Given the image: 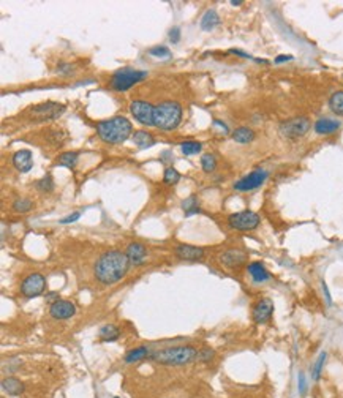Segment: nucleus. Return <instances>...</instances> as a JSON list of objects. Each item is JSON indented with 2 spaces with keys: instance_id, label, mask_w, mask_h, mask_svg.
<instances>
[{
  "instance_id": "f257e3e1",
  "label": "nucleus",
  "mask_w": 343,
  "mask_h": 398,
  "mask_svg": "<svg viewBox=\"0 0 343 398\" xmlns=\"http://www.w3.org/2000/svg\"><path fill=\"white\" fill-rule=\"evenodd\" d=\"M130 264L132 262L128 259L127 253H122L119 250L106 251L95 262V267H93L95 278L98 280L101 285L117 283L119 280L125 277Z\"/></svg>"
},
{
  "instance_id": "f03ea898",
  "label": "nucleus",
  "mask_w": 343,
  "mask_h": 398,
  "mask_svg": "<svg viewBox=\"0 0 343 398\" xmlns=\"http://www.w3.org/2000/svg\"><path fill=\"white\" fill-rule=\"evenodd\" d=\"M96 133L108 144H122L133 133L132 122L122 115H116L96 123Z\"/></svg>"
},
{
  "instance_id": "7ed1b4c3",
  "label": "nucleus",
  "mask_w": 343,
  "mask_h": 398,
  "mask_svg": "<svg viewBox=\"0 0 343 398\" xmlns=\"http://www.w3.org/2000/svg\"><path fill=\"white\" fill-rule=\"evenodd\" d=\"M198 357L196 348L190 345L184 346H171L152 352V360L160 365H169V367H180V365H188L195 362Z\"/></svg>"
},
{
  "instance_id": "20e7f679",
  "label": "nucleus",
  "mask_w": 343,
  "mask_h": 398,
  "mask_svg": "<svg viewBox=\"0 0 343 398\" xmlns=\"http://www.w3.org/2000/svg\"><path fill=\"white\" fill-rule=\"evenodd\" d=\"M182 120V106L176 101H163L154 106V126L160 130H174Z\"/></svg>"
},
{
  "instance_id": "39448f33",
  "label": "nucleus",
  "mask_w": 343,
  "mask_h": 398,
  "mask_svg": "<svg viewBox=\"0 0 343 398\" xmlns=\"http://www.w3.org/2000/svg\"><path fill=\"white\" fill-rule=\"evenodd\" d=\"M144 78H147V71L141 70H135V68H128L124 67L121 70H117L112 78H111V87L117 92H125L128 89H132L135 84L141 82Z\"/></svg>"
},
{
  "instance_id": "423d86ee",
  "label": "nucleus",
  "mask_w": 343,
  "mask_h": 398,
  "mask_svg": "<svg viewBox=\"0 0 343 398\" xmlns=\"http://www.w3.org/2000/svg\"><path fill=\"white\" fill-rule=\"evenodd\" d=\"M261 217L253 210H242L231 213L228 217V226L234 231H253L260 226Z\"/></svg>"
},
{
  "instance_id": "0eeeda50",
  "label": "nucleus",
  "mask_w": 343,
  "mask_h": 398,
  "mask_svg": "<svg viewBox=\"0 0 343 398\" xmlns=\"http://www.w3.org/2000/svg\"><path fill=\"white\" fill-rule=\"evenodd\" d=\"M310 128H312V122H310L308 117H294V119L282 122L280 126H278V131L288 139H297L305 136Z\"/></svg>"
},
{
  "instance_id": "6e6552de",
  "label": "nucleus",
  "mask_w": 343,
  "mask_h": 398,
  "mask_svg": "<svg viewBox=\"0 0 343 398\" xmlns=\"http://www.w3.org/2000/svg\"><path fill=\"white\" fill-rule=\"evenodd\" d=\"M63 112H65V106H63L62 103H54V101H48V103L32 106V109H30V115L34 117L37 122L59 119Z\"/></svg>"
},
{
  "instance_id": "1a4fd4ad",
  "label": "nucleus",
  "mask_w": 343,
  "mask_h": 398,
  "mask_svg": "<svg viewBox=\"0 0 343 398\" xmlns=\"http://www.w3.org/2000/svg\"><path fill=\"white\" fill-rule=\"evenodd\" d=\"M45 288H46V278L38 272H34L23 280V283H21V294L27 299H34L43 294Z\"/></svg>"
},
{
  "instance_id": "9d476101",
  "label": "nucleus",
  "mask_w": 343,
  "mask_h": 398,
  "mask_svg": "<svg viewBox=\"0 0 343 398\" xmlns=\"http://www.w3.org/2000/svg\"><path fill=\"white\" fill-rule=\"evenodd\" d=\"M269 177V173L264 169H255L252 171L250 174H247L245 177H242L241 180H238L234 184V190L238 191H252L256 190L258 187H261L264 182Z\"/></svg>"
},
{
  "instance_id": "9b49d317",
  "label": "nucleus",
  "mask_w": 343,
  "mask_h": 398,
  "mask_svg": "<svg viewBox=\"0 0 343 398\" xmlns=\"http://www.w3.org/2000/svg\"><path fill=\"white\" fill-rule=\"evenodd\" d=\"M274 315V302L269 297H261L252 307V318L256 324H266Z\"/></svg>"
},
{
  "instance_id": "f8f14e48",
  "label": "nucleus",
  "mask_w": 343,
  "mask_h": 398,
  "mask_svg": "<svg viewBox=\"0 0 343 398\" xmlns=\"http://www.w3.org/2000/svg\"><path fill=\"white\" fill-rule=\"evenodd\" d=\"M130 112L135 119L147 126H154V106L143 100H135L130 104Z\"/></svg>"
},
{
  "instance_id": "ddd939ff",
  "label": "nucleus",
  "mask_w": 343,
  "mask_h": 398,
  "mask_svg": "<svg viewBox=\"0 0 343 398\" xmlns=\"http://www.w3.org/2000/svg\"><path fill=\"white\" fill-rule=\"evenodd\" d=\"M249 259V254L245 253L244 250L241 248H230V250H224L220 256H218V261L221 266L228 267V269H239L242 267L245 262Z\"/></svg>"
},
{
  "instance_id": "4468645a",
  "label": "nucleus",
  "mask_w": 343,
  "mask_h": 398,
  "mask_svg": "<svg viewBox=\"0 0 343 398\" xmlns=\"http://www.w3.org/2000/svg\"><path fill=\"white\" fill-rule=\"evenodd\" d=\"M49 315L54 319H70L76 315V307L70 300H57V302L51 304Z\"/></svg>"
},
{
  "instance_id": "2eb2a0df",
  "label": "nucleus",
  "mask_w": 343,
  "mask_h": 398,
  "mask_svg": "<svg viewBox=\"0 0 343 398\" xmlns=\"http://www.w3.org/2000/svg\"><path fill=\"white\" fill-rule=\"evenodd\" d=\"M247 274L250 275L252 278V282L255 285H263L266 282H269V280L272 278L271 272L267 271L266 266L263 262H258V261H255V262H250L247 266Z\"/></svg>"
},
{
  "instance_id": "dca6fc26",
  "label": "nucleus",
  "mask_w": 343,
  "mask_h": 398,
  "mask_svg": "<svg viewBox=\"0 0 343 398\" xmlns=\"http://www.w3.org/2000/svg\"><path fill=\"white\" fill-rule=\"evenodd\" d=\"M174 251H176V256L184 261H199L202 259V256H204V248L195 246V245H185V243L177 245Z\"/></svg>"
},
{
  "instance_id": "f3484780",
  "label": "nucleus",
  "mask_w": 343,
  "mask_h": 398,
  "mask_svg": "<svg viewBox=\"0 0 343 398\" xmlns=\"http://www.w3.org/2000/svg\"><path fill=\"white\" fill-rule=\"evenodd\" d=\"M127 256L133 266H143L147 257V248L139 242H132L127 246Z\"/></svg>"
},
{
  "instance_id": "a211bd4d",
  "label": "nucleus",
  "mask_w": 343,
  "mask_h": 398,
  "mask_svg": "<svg viewBox=\"0 0 343 398\" xmlns=\"http://www.w3.org/2000/svg\"><path fill=\"white\" fill-rule=\"evenodd\" d=\"M340 128H341V123L338 120L327 119V117H323V119H318L315 122V133H318L321 136L334 135L340 130Z\"/></svg>"
},
{
  "instance_id": "6ab92c4d",
  "label": "nucleus",
  "mask_w": 343,
  "mask_h": 398,
  "mask_svg": "<svg viewBox=\"0 0 343 398\" xmlns=\"http://www.w3.org/2000/svg\"><path fill=\"white\" fill-rule=\"evenodd\" d=\"M13 165L18 171L21 173H29L34 166V158H32V152L30 150H19L13 155Z\"/></svg>"
},
{
  "instance_id": "aec40b11",
  "label": "nucleus",
  "mask_w": 343,
  "mask_h": 398,
  "mask_svg": "<svg viewBox=\"0 0 343 398\" xmlns=\"http://www.w3.org/2000/svg\"><path fill=\"white\" fill-rule=\"evenodd\" d=\"M2 389L8 393V395H12V396H19L21 393H23L26 390V387L24 384L21 382L18 378H13V376H8V378H5L2 381Z\"/></svg>"
},
{
  "instance_id": "412c9836",
  "label": "nucleus",
  "mask_w": 343,
  "mask_h": 398,
  "mask_svg": "<svg viewBox=\"0 0 343 398\" xmlns=\"http://www.w3.org/2000/svg\"><path fill=\"white\" fill-rule=\"evenodd\" d=\"M152 357V351L151 348L147 346H139V348H135L132 351L127 352L125 356V363H135L138 360H143V359H151Z\"/></svg>"
},
{
  "instance_id": "4be33fe9",
  "label": "nucleus",
  "mask_w": 343,
  "mask_h": 398,
  "mask_svg": "<svg viewBox=\"0 0 343 398\" xmlns=\"http://www.w3.org/2000/svg\"><path fill=\"white\" fill-rule=\"evenodd\" d=\"M119 337H121V329L116 324H106V326L100 327V330H98V338L104 343L116 341V340H119Z\"/></svg>"
},
{
  "instance_id": "5701e85b",
  "label": "nucleus",
  "mask_w": 343,
  "mask_h": 398,
  "mask_svg": "<svg viewBox=\"0 0 343 398\" xmlns=\"http://www.w3.org/2000/svg\"><path fill=\"white\" fill-rule=\"evenodd\" d=\"M255 131L249 126H239L233 131V139L239 144H249L255 139Z\"/></svg>"
},
{
  "instance_id": "b1692460",
  "label": "nucleus",
  "mask_w": 343,
  "mask_h": 398,
  "mask_svg": "<svg viewBox=\"0 0 343 398\" xmlns=\"http://www.w3.org/2000/svg\"><path fill=\"white\" fill-rule=\"evenodd\" d=\"M329 109L335 115L343 117V90H337L329 96Z\"/></svg>"
},
{
  "instance_id": "393cba45",
  "label": "nucleus",
  "mask_w": 343,
  "mask_h": 398,
  "mask_svg": "<svg viewBox=\"0 0 343 398\" xmlns=\"http://www.w3.org/2000/svg\"><path fill=\"white\" fill-rule=\"evenodd\" d=\"M220 24V18L215 10H207L201 18V29L202 30H212L215 26Z\"/></svg>"
},
{
  "instance_id": "a878e982",
  "label": "nucleus",
  "mask_w": 343,
  "mask_h": 398,
  "mask_svg": "<svg viewBox=\"0 0 343 398\" xmlns=\"http://www.w3.org/2000/svg\"><path fill=\"white\" fill-rule=\"evenodd\" d=\"M133 143L139 147V149H149L155 146V139L151 133L146 131H135L133 135Z\"/></svg>"
},
{
  "instance_id": "bb28decb",
  "label": "nucleus",
  "mask_w": 343,
  "mask_h": 398,
  "mask_svg": "<svg viewBox=\"0 0 343 398\" xmlns=\"http://www.w3.org/2000/svg\"><path fill=\"white\" fill-rule=\"evenodd\" d=\"M182 209L185 212V217H191V215L199 213V204L196 196H188L185 201H182Z\"/></svg>"
},
{
  "instance_id": "cd10ccee",
  "label": "nucleus",
  "mask_w": 343,
  "mask_h": 398,
  "mask_svg": "<svg viewBox=\"0 0 343 398\" xmlns=\"http://www.w3.org/2000/svg\"><path fill=\"white\" fill-rule=\"evenodd\" d=\"M326 359H327V352L326 351L319 352V356L316 357V360L313 363V368H312V379L313 381H319L321 373H323V367L326 363Z\"/></svg>"
},
{
  "instance_id": "c85d7f7f",
  "label": "nucleus",
  "mask_w": 343,
  "mask_h": 398,
  "mask_svg": "<svg viewBox=\"0 0 343 398\" xmlns=\"http://www.w3.org/2000/svg\"><path fill=\"white\" fill-rule=\"evenodd\" d=\"M78 158L79 155L76 152H65V154H62L59 158H57V165L59 166H65V168H74L78 163Z\"/></svg>"
},
{
  "instance_id": "c756f323",
  "label": "nucleus",
  "mask_w": 343,
  "mask_h": 398,
  "mask_svg": "<svg viewBox=\"0 0 343 398\" xmlns=\"http://www.w3.org/2000/svg\"><path fill=\"white\" fill-rule=\"evenodd\" d=\"M34 209V202H32L29 198H19L13 202V210L16 213H27Z\"/></svg>"
},
{
  "instance_id": "7c9ffc66",
  "label": "nucleus",
  "mask_w": 343,
  "mask_h": 398,
  "mask_svg": "<svg viewBox=\"0 0 343 398\" xmlns=\"http://www.w3.org/2000/svg\"><path fill=\"white\" fill-rule=\"evenodd\" d=\"M180 149H182V152H184L185 155H196L201 152V149L202 146L196 141H185V143H182L180 144Z\"/></svg>"
},
{
  "instance_id": "2f4dec72",
  "label": "nucleus",
  "mask_w": 343,
  "mask_h": 398,
  "mask_svg": "<svg viewBox=\"0 0 343 398\" xmlns=\"http://www.w3.org/2000/svg\"><path fill=\"white\" fill-rule=\"evenodd\" d=\"M163 180H165V184H166V185H174V184H177V182L180 180L179 171L174 169V168H166V169H165Z\"/></svg>"
},
{
  "instance_id": "473e14b6",
  "label": "nucleus",
  "mask_w": 343,
  "mask_h": 398,
  "mask_svg": "<svg viewBox=\"0 0 343 398\" xmlns=\"http://www.w3.org/2000/svg\"><path fill=\"white\" fill-rule=\"evenodd\" d=\"M201 166H202V169L206 171V173H212V171L217 168V160H215V157L210 155V154L202 155V158H201Z\"/></svg>"
},
{
  "instance_id": "72a5a7b5",
  "label": "nucleus",
  "mask_w": 343,
  "mask_h": 398,
  "mask_svg": "<svg viewBox=\"0 0 343 398\" xmlns=\"http://www.w3.org/2000/svg\"><path fill=\"white\" fill-rule=\"evenodd\" d=\"M37 187H38V190H41L43 193H49V191L54 190V180H52V177L48 174V176H45V177L40 179V180L37 182Z\"/></svg>"
},
{
  "instance_id": "f704fd0d",
  "label": "nucleus",
  "mask_w": 343,
  "mask_h": 398,
  "mask_svg": "<svg viewBox=\"0 0 343 398\" xmlns=\"http://www.w3.org/2000/svg\"><path fill=\"white\" fill-rule=\"evenodd\" d=\"M149 54H151V56H154V57H162V59H168V57H171V51L166 48V46H154V48H151L147 51Z\"/></svg>"
},
{
  "instance_id": "c9c22d12",
  "label": "nucleus",
  "mask_w": 343,
  "mask_h": 398,
  "mask_svg": "<svg viewBox=\"0 0 343 398\" xmlns=\"http://www.w3.org/2000/svg\"><path fill=\"white\" fill-rule=\"evenodd\" d=\"M213 356H215V351L210 349V348H202L201 351H198V357L196 360L202 362V363H207L213 359Z\"/></svg>"
},
{
  "instance_id": "e433bc0d",
  "label": "nucleus",
  "mask_w": 343,
  "mask_h": 398,
  "mask_svg": "<svg viewBox=\"0 0 343 398\" xmlns=\"http://www.w3.org/2000/svg\"><path fill=\"white\" fill-rule=\"evenodd\" d=\"M57 73L59 74H73L74 73V65H71V63H67V62H60L59 65H57Z\"/></svg>"
},
{
  "instance_id": "4c0bfd02",
  "label": "nucleus",
  "mask_w": 343,
  "mask_h": 398,
  "mask_svg": "<svg viewBox=\"0 0 343 398\" xmlns=\"http://www.w3.org/2000/svg\"><path fill=\"white\" fill-rule=\"evenodd\" d=\"M297 390L301 395H305V390H307V381H305V374L301 371L297 376Z\"/></svg>"
},
{
  "instance_id": "58836bf2",
  "label": "nucleus",
  "mask_w": 343,
  "mask_h": 398,
  "mask_svg": "<svg viewBox=\"0 0 343 398\" xmlns=\"http://www.w3.org/2000/svg\"><path fill=\"white\" fill-rule=\"evenodd\" d=\"M79 217H81V212H73V213H70L68 217H65V218H62L59 223L60 224H68V223H74V221H78L79 220Z\"/></svg>"
},
{
  "instance_id": "ea45409f",
  "label": "nucleus",
  "mask_w": 343,
  "mask_h": 398,
  "mask_svg": "<svg viewBox=\"0 0 343 398\" xmlns=\"http://www.w3.org/2000/svg\"><path fill=\"white\" fill-rule=\"evenodd\" d=\"M169 40L173 43H177L180 40V29L179 27H173L169 30Z\"/></svg>"
},
{
  "instance_id": "a19ab883",
  "label": "nucleus",
  "mask_w": 343,
  "mask_h": 398,
  "mask_svg": "<svg viewBox=\"0 0 343 398\" xmlns=\"http://www.w3.org/2000/svg\"><path fill=\"white\" fill-rule=\"evenodd\" d=\"M294 57L293 56H289V54H282V56H278L275 57V63H283V62H289V60H293Z\"/></svg>"
},
{
  "instance_id": "79ce46f5",
  "label": "nucleus",
  "mask_w": 343,
  "mask_h": 398,
  "mask_svg": "<svg viewBox=\"0 0 343 398\" xmlns=\"http://www.w3.org/2000/svg\"><path fill=\"white\" fill-rule=\"evenodd\" d=\"M59 297H60V296H59V293H56V291H54V293H48V294H46V300H48V302H52V304L57 302V300H60Z\"/></svg>"
},
{
  "instance_id": "37998d69",
  "label": "nucleus",
  "mask_w": 343,
  "mask_h": 398,
  "mask_svg": "<svg viewBox=\"0 0 343 398\" xmlns=\"http://www.w3.org/2000/svg\"><path fill=\"white\" fill-rule=\"evenodd\" d=\"M321 285H323V291H324V296H326V300H327V305H332V299H330V293H329V289H327L326 283L323 282V283H321Z\"/></svg>"
},
{
  "instance_id": "c03bdc74",
  "label": "nucleus",
  "mask_w": 343,
  "mask_h": 398,
  "mask_svg": "<svg viewBox=\"0 0 343 398\" xmlns=\"http://www.w3.org/2000/svg\"><path fill=\"white\" fill-rule=\"evenodd\" d=\"M213 125H217V126H220V128H221V130H223L224 133H228V131H230V130H228V126H226V125H224L223 122H220V120H213Z\"/></svg>"
},
{
  "instance_id": "a18cd8bd",
  "label": "nucleus",
  "mask_w": 343,
  "mask_h": 398,
  "mask_svg": "<svg viewBox=\"0 0 343 398\" xmlns=\"http://www.w3.org/2000/svg\"><path fill=\"white\" fill-rule=\"evenodd\" d=\"M231 5H242V0H231Z\"/></svg>"
},
{
  "instance_id": "49530a36",
  "label": "nucleus",
  "mask_w": 343,
  "mask_h": 398,
  "mask_svg": "<svg viewBox=\"0 0 343 398\" xmlns=\"http://www.w3.org/2000/svg\"><path fill=\"white\" fill-rule=\"evenodd\" d=\"M114 398H119V396H114Z\"/></svg>"
}]
</instances>
